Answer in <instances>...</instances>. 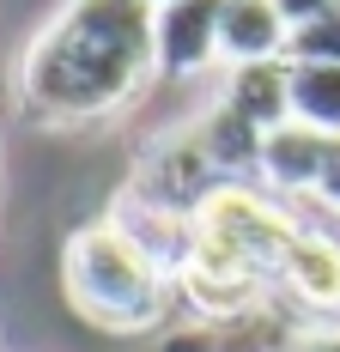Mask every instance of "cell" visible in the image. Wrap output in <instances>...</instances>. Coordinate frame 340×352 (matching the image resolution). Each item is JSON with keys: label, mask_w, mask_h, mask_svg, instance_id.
I'll return each instance as SVG.
<instances>
[{"label": "cell", "mask_w": 340, "mask_h": 352, "mask_svg": "<svg viewBox=\"0 0 340 352\" xmlns=\"http://www.w3.org/2000/svg\"><path fill=\"white\" fill-rule=\"evenodd\" d=\"M219 104L237 109L249 128L273 134V128H286V122H292V73H286V61L225 67V79H219Z\"/></svg>", "instance_id": "8fae6325"}, {"label": "cell", "mask_w": 340, "mask_h": 352, "mask_svg": "<svg viewBox=\"0 0 340 352\" xmlns=\"http://www.w3.org/2000/svg\"><path fill=\"white\" fill-rule=\"evenodd\" d=\"M292 55V25L279 0H225L219 12V67H262Z\"/></svg>", "instance_id": "30bf717a"}, {"label": "cell", "mask_w": 340, "mask_h": 352, "mask_svg": "<svg viewBox=\"0 0 340 352\" xmlns=\"http://www.w3.org/2000/svg\"><path fill=\"white\" fill-rule=\"evenodd\" d=\"M189 134L201 140V152L213 158V170L225 176V182H231V176H249V182H255V158H262V128H249L237 109H225L219 98H213L201 122H189Z\"/></svg>", "instance_id": "7c38bea8"}, {"label": "cell", "mask_w": 340, "mask_h": 352, "mask_svg": "<svg viewBox=\"0 0 340 352\" xmlns=\"http://www.w3.org/2000/svg\"><path fill=\"white\" fill-rule=\"evenodd\" d=\"M298 328L304 316L286 298H268L243 316H189L158 340V352H292Z\"/></svg>", "instance_id": "52a82bcc"}, {"label": "cell", "mask_w": 340, "mask_h": 352, "mask_svg": "<svg viewBox=\"0 0 340 352\" xmlns=\"http://www.w3.org/2000/svg\"><path fill=\"white\" fill-rule=\"evenodd\" d=\"M219 182H225V176L213 170V158L201 152V140H195L189 128H176V134H158V140L140 152L134 176H128V195H140L146 207H164V212L195 219V207H201Z\"/></svg>", "instance_id": "5b68a950"}, {"label": "cell", "mask_w": 340, "mask_h": 352, "mask_svg": "<svg viewBox=\"0 0 340 352\" xmlns=\"http://www.w3.org/2000/svg\"><path fill=\"white\" fill-rule=\"evenodd\" d=\"M268 298H279L268 267L195 231L189 255L176 261V304H189V316H243Z\"/></svg>", "instance_id": "277c9868"}, {"label": "cell", "mask_w": 340, "mask_h": 352, "mask_svg": "<svg viewBox=\"0 0 340 352\" xmlns=\"http://www.w3.org/2000/svg\"><path fill=\"white\" fill-rule=\"evenodd\" d=\"M158 79L146 0H61L19 55V109L43 128H92Z\"/></svg>", "instance_id": "6da1fadb"}, {"label": "cell", "mask_w": 340, "mask_h": 352, "mask_svg": "<svg viewBox=\"0 0 340 352\" xmlns=\"http://www.w3.org/2000/svg\"><path fill=\"white\" fill-rule=\"evenodd\" d=\"M322 225H328V231H334V243H340V212H322Z\"/></svg>", "instance_id": "ac0fdd59"}, {"label": "cell", "mask_w": 340, "mask_h": 352, "mask_svg": "<svg viewBox=\"0 0 340 352\" xmlns=\"http://www.w3.org/2000/svg\"><path fill=\"white\" fill-rule=\"evenodd\" d=\"M292 61H334L340 67V6L322 12L316 25H304V31H292Z\"/></svg>", "instance_id": "5bb4252c"}, {"label": "cell", "mask_w": 340, "mask_h": 352, "mask_svg": "<svg viewBox=\"0 0 340 352\" xmlns=\"http://www.w3.org/2000/svg\"><path fill=\"white\" fill-rule=\"evenodd\" d=\"M219 12L225 0H170L152 6V61L158 79H195L219 67Z\"/></svg>", "instance_id": "ba28073f"}, {"label": "cell", "mask_w": 340, "mask_h": 352, "mask_svg": "<svg viewBox=\"0 0 340 352\" xmlns=\"http://www.w3.org/2000/svg\"><path fill=\"white\" fill-rule=\"evenodd\" d=\"M286 73H292V122H304L316 134H340V67L334 61H292L286 55Z\"/></svg>", "instance_id": "4fadbf2b"}, {"label": "cell", "mask_w": 340, "mask_h": 352, "mask_svg": "<svg viewBox=\"0 0 340 352\" xmlns=\"http://www.w3.org/2000/svg\"><path fill=\"white\" fill-rule=\"evenodd\" d=\"M146 6H170V0H146Z\"/></svg>", "instance_id": "d6986e66"}, {"label": "cell", "mask_w": 340, "mask_h": 352, "mask_svg": "<svg viewBox=\"0 0 340 352\" xmlns=\"http://www.w3.org/2000/svg\"><path fill=\"white\" fill-rule=\"evenodd\" d=\"M316 207L340 212V134L328 140V164H322V182H316Z\"/></svg>", "instance_id": "9a60e30c"}, {"label": "cell", "mask_w": 340, "mask_h": 352, "mask_svg": "<svg viewBox=\"0 0 340 352\" xmlns=\"http://www.w3.org/2000/svg\"><path fill=\"white\" fill-rule=\"evenodd\" d=\"M298 225H304V219L286 207V201H273L262 182H249V176L219 182L201 207H195V231H201V237L249 255V261L268 267V274H273V261L286 255V243H292Z\"/></svg>", "instance_id": "3957f363"}, {"label": "cell", "mask_w": 340, "mask_h": 352, "mask_svg": "<svg viewBox=\"0 0 340 352\" xmlns=\"http://www.w3.org/2000/svg\"><path fill=\"white\" fill-rule=\"evenodd\" d=\"M61 292L73 316L103 334H146L176 304L170 267L146 255L116 219H92L61 243Z\"/></svg>", "instance_id": "7a4b0ae2"}, {"label": "cell", "mask_w": 340, "mask_h": 352, "mask_svg": "<svg viewBox=\"0 0 340 352\" xmlns=\"http://www.w3.org/2000/svg\"><path fill=\"white\" fill-rule=\"evenodd\" d=\"M273 292L304 322H340V243L328 225L304 219L286 255L273 261Z\"/></svg>", "instance_id": "8992f818"}, {"label": "cell", "mask_w": 340, "mask_h": 352, "mask_svg": "<svg viewBox=\"0 0 340 352\" xmlns=\"http://www.w3.org/2000/svg\"><path fill=\"white\" fill-rule=\"evenodd\" d=\"M292 352H340V322H304Z\"/></svg>", "instance_id": "2e32d148"}, {"label": "cell", "mask_w": 340, "mask_h": 352, "mask_svg": "<svg viewBox=\"0 0 340 352\" xmlns=\"http://www.w3.org/2000/svg\"><path fill=\"white\" fill-rule=\"evenodd\" d=\"M322 164H328V134H316L304 122H286L262 134V158H255V182L268 188L273 201L298 212V201H316V182H322Z\"/></svg>", "instance_id": "9c48e42d"}, {"label": "cell", "mask_w": 340, "mask_h": 352, "mask_svg": "<svg viewBox=\"0 0 340 352\" xmlns=\"http://www.w3.org/2000/svg\"><path fill=\"white\" fill-rule=\"evenodd\" d=\"M340 0H279V12H286V25L292 31H304V25H316L322 12H334Z\"/></svg>", "instance_id": "e0dca14e"}]
</instances>
